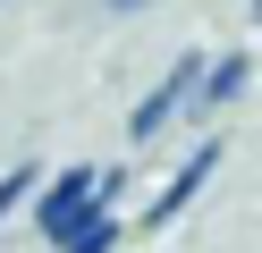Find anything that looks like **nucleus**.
<instances>
[{
	"mask_svg": "<svg viewBox=\"0 0 262 253\" xmlns=\"http://www.w3.org/2000/svg\"><path fill=\"white\" fill-rule=\"evenodd\" d=\"M110 245H119V211H93V219H76L59 236V253H110Z\"/></svg>",
	"mask_w": 262,
	"mask_h": 253,
	"instance_id": "39448f33",
	"label": "nucleus"
},
{
	"mask_svg": "<svg viewBox=\"0 0 262 253\" xmlns=\"http://www.w3.org/2000/svg\"><path fill=\"white\" fill-rule=\"evenodd\" d=\"M254 26H262V0H254Z\"/></svg>",
	"mask_w": 262,
	"mask_h": 253,
	"instance_id": "6e6552de",
	"label": "nucleus"
},
{
	"mask_svg": "<svg viewBox=\"0 0 262 253\" xmlns=\"http://www.w3.org/2000/svg\"><path fill=\"white\" fill-rule=\"evenodd\" d=\"M110 9H144V0H110Z\"/></svg>",
	"mask_w": 262,
	"mask_h": 253,
	"instance_id": "0eeeda50",
	"label": "nucleus"
},
{
	"mask_svg": "<svg viewBox=\"0 0 262 253\" xmlns=\"http://www.w3.org/2000/svg\"><path fill=\"white\" fill-rule=\"evenodd\" d=\"M34 186H42V169H9V177H0V219L17 211V202H26V194H34Z\"/></svg>",
	"mask_w": 262,
	"mask_h": 253,
	"instance_id": "423d86ee",
	"label": "nucleus"
},
{
	"mask_svg": "<svg viewBox=\"0 0 262 253\" xmlns=\"http://www.w3.org/2000/svg\"><path fill=\"white\" fill-rule=\"evenodd\" d=\"M245 76H254L245 59H220V67H203V76H194V101H186V110H228V101L245 93Z\"/></svg>",
	"mask_w": 262,
	"mask_h": 253,
	"instance_id": "20e7f679",
	"label": "nucleus"
},
{
	"mask_svg": "<svg viewBox=\"0 0 262 253\" xmlns=\"http://www.w3.org/2000/svg\"><path fill=\"white\" fill-rule=\"evenodd\" d=\"M119 186H127L119 169H59V177H51V194L34 202L42 236L59 245V236H68L76 219H93V211H119Z\"/></svg>",
	"mask_w": 262,
	"mask_h": 253,
	"instance_id": "f257e3e1",
	"label": "nucleus"
},
{
	"mask_svg": "<svg viewBox=\"0 0 262 253\" xmlns=\"http://www.w3.org/2000/svg\"><path fill=\"white\" fill-rule=\"evenodd\" d=\"M194 76H203V51H186V59H178L169 76H161L152 93L136 101V118H127V135H136V144H152V135H161V127H169V118H178V110L194 101Z\"/></svg>",
	"mask_w": 262,
	"mask_h": 253,
	"instance_id": "f03ea898",
	"label": "nucleus"
},
{
	"mask_svg": "<svg viewBox=\"0 0 262 253\" xmlns=\"http://www.w3.org/2000/svg\"><path fill=\"white\" fill-rule=\"evenodd\" d=\"M211 169H220V144H194V160H186V169H178V177H169V194H161V202H152V211H144V219H152V228H169V219L186 211L194 194H203V177H211Z\"/></svg>",
	"mask_w": 262,
	"mask_h": 253,
	"instance_id": "7ed1b4c3",
	"label": "nucleus"
}]
</instances>
